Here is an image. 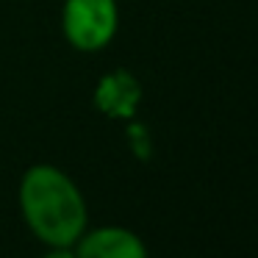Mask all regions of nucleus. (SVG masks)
<instances>
[{
  "mask_svg": "<svg viewBox=\"0 0 258 258\" xmlns=\"http://www.w3.org/2000/svg\"><path fill=\"white\" fill-rule=\"evenodd\" d=\"M20 211L47 247H73L86 230V203L67 172L36 164L20 180Z\"/></svg>",
  "mask_w": 258,
  "mask_h": 258,
  "instance_id": "obj_1",
  "label": "nucleus"
},
{
  "mask_svg": "<svg viewBox=\"0 0 258 258\" xmlns=\"http://www.w3.org/2000/svg\"><path fill=\"white\" fill-rule=\"evenodd\" d=\"M119 25L117 0H64L61 31L78 50H100L114 39Z\"/></svg>",
  "mask_w": 258,
  "mask_h": 258,
  "instance_id": "obj_2",
  "label": "nucleus"
},
{
  "mask_svg": "<svg viewBox=\"0 0 258 258\" xmlns=\"http://www.w3.org/2000/svg\"><path fill=\"white\" fill-rule=\"evenodd\" d=\"M75 258H147V250L136 233L128 228H97L92 233H81L75 241Z\"/></svg>",
  "mask_w": 258,
  "mask_h": 258,
  "instance_id": "obj_3",
  "label": "nucleus"
},
{
  "mask_svg": "<svg viewBox=\"0 0 258 258\" xmlns=\"http://www.w3.org/2000/svg\"><path fill=\"white\" fill-rule=\"evenodd\" d=\"M42 258H75V252H73V247H50V252Z\"/></svg>",
  "mask_w": 258,
  "mask_h": 258,
  "instance_id": "obj_4",
  "label": "nucleus"
}]
</instances>
